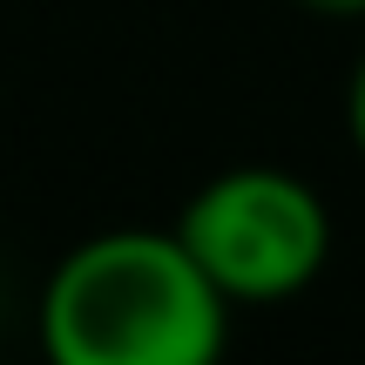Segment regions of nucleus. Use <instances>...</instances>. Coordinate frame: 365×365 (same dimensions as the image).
<instances>
[{"mask_svg":"<svg viewBox=\"0 0 365 365\" xmlns=\"http://www.w3.org/2000/svg\"><path fill=\"white\" fill-rule=\"evenodd\" d=\"M223 339L230 298L176 230H102L41 291V352L54 365H210Z\"/></svg>","mask_w":365,"mask_h":365,"instance_id":"obj_1","label":"nucleus"},{"mask_svg":"<svg viewBox=\"0 0 365 365\" xmlns=\"http://www.w3.org/2000/svg\"><path fill=\"white\" fill-rule=\"evenodd\" d=\"M176 237L230 304H277L304 291L331 257V217L318 190L271 163L210 176L182 203Z\"/></svg>","mask_w":365,"mask_h":365,"instance_id":"obj_2","label":"nucleus"},{"mask_svg":"<svg viewBox=\"0 0 365 365\" xmlns=\"http://www.w3.org/2000/svg\"><path fill=\"white\" fill-rule=\"evenodd\" d=\"M345 129H352V149H359V163H365V54H359V68H352V88H345Z\"/></svg>","mask_w":365,"mask_h":365,"instance_id":"obj_3","label":"nucleus"},{"mask_svg":"<svg viewBox=\"0 0 365 365\" xmlns=\"http://www.w3.org/2000/svg\"><path fill=\"white\" fill-rule=\"evenodd\" d=\"M298 7H312V14H365V0H298Z\"/></svg>","mask_w":365,"mask_h":365,"instance_id":"obj_4","label":"nucleus"}]
</instances>
